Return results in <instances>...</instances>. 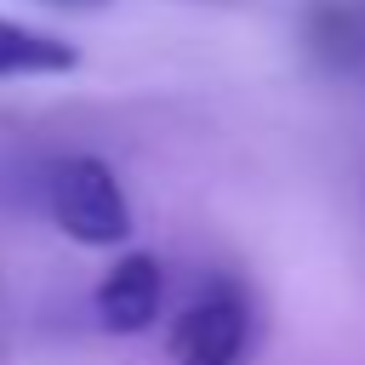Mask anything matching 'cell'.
Returning <instances> with one entry per match:
<instances>
[{
	"label": "cell",
	"instance_id": "cell-2",
	"mask_svg": "<svg viewBox=\"0 0 365 365\" xmlns=\"http://www.w3.org/2000/svg\"><path fill=\"white\" fill-rule=\"evenodd\" d=\"M171 365H240L251 354V291L228 274L205 279L165 331Z\"/></svg>",
	"mask_w": 365,
	"mask_h": 365
},
{
	"label": "cell",
	"instance_id": "cell-1",
	"mask_svg": "<svg viewBox=\"0 0 365 365\" xmlns=\"http://www.w3.org/2000/svg\"><path fill=\"white\" fill-rule=\"evenodd\" d=\"M40 200H46V217L57 222V234H68L74 245H91V251H114L137 228L125 182L97 154H57L40 177Z\"/></svg>",
	"mask_w": 365,
	"mask_h": 365
},
{
	"label": "cell",
	"instance_id": "cell-4",
	"mask_svg": "<svg viewBox=\"0 0 365 365\" xmlns=\"http://www.w3.org/2000/svg\"><path fill=\"white\" fill-rule=\"evenodd\" d=\"M80 68V46L57 29L0 11V80H57Z\"/></svg>",
	"mask_w": 365,
	"mask_h": 365
},
{
	"label": "cell",
	"instance_id": "cell-3",
	"mask_svg": "<svg viewBox=\"0 0 365 365\" xmlns=\"http://www.w3.org/2000/svg\"><path fill=\"white\" fill-rule=\"evenodd\" d=\"M160 302H165V268L148 257V251H125L114 257V268L97 279L91 291V308H97V325L108 336H137L160 319Z\"/></svg>",
	"mask_w": 365,
	"mask_h": 365
},
{
	"label": "cell",
	"instance_id": "cell-5",
	"mask_svg": "<svg viewBox=\"0 0 365 365\" xmlns=\"http://www.w3.org/2000/svg\"><path fill=\"white\" fill-rule=\"evenodd\" d=\"M51 6H74V11H97V6H108V0H51Z\"/></svg>",
	"mask_w": 365,
	"mask_h": 365
}]
</instances>
